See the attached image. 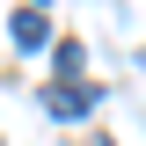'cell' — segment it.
<instances>
[{"mask_svg":"<svg viewBox=\"0 0 146 146\" xmlns=\"http://www.w3.org/2000/svg\"><path fill=\"white\" fill-rule=\"evenodd\" d=\"M44 117H58V124L95 117V88H80V80H51V88H44Z\"/></svg>","mask_w":146,"mask_h":146,"instance_id":"cell-1","label":"cell"},{"mask_svg":"<svg viewBox=\"0 0 146 146\" xmlns=\"http://www.w3.org/2000/svg\"><path fill=\"white\" fill-rule=\"evenodd\" d=\"M7 29H15V44H22V51H44V44H51V22H44V7H22Z\"/></svg>","mask_w":146,"mask_h":146,"instance_id":"cell-2","label":"cell"},{"mask_svg":"<svg viewBox=\"0 0 146 146\" xmlns=\"http://www.w3.org/2000/svg\"><path fill=\"white\" fill-rule=\"evenodd\" d=\"M80 58H88V51L66 36V44H58V80H80Z\"/></svg>","mask_w":146,"mask_h":146,"instance_id":"cell-3","label":"cell"},{"mask_svg":"<svg viewBox=\"0 0 146 146\" xmlns=\"http://www.w3.org/2000/svg\"><path fill=\"white\" fill-rule=\"evenodd\" d=\"M95 146H110V139H95Z\"/></svg>","mask_w":146,"mask_h":146,"instance_id":"cell-4","label":"cell"}]
</instances>
